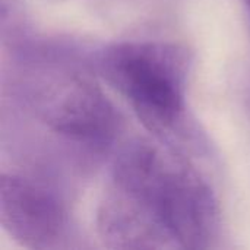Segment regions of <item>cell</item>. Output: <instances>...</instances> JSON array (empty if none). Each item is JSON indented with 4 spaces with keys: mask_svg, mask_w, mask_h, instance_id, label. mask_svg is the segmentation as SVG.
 Returning a JSON list of instances; mask_svg holds the SVG:
<instances>
[{
    "mask_svg": "<svg viewBox=\"0 0 250 250\" xmlns=\"http://www.w3.org/2000/svg\"><path fill=\"white\" fill-rule=\"evenodd\" d=\"M0 224L21 246L56 248L66 230L60 201L41 185L13 173L0 179Z\"/></svg>",
    "mask_w": 250,
    "mask_h": 250,
    "instance_id": "obj_4",
    "label": "cell"
},
{
    "mask_svg": "<svg viewBox=\"0 0 250 250\" xmlns=\"http://www.w3.org/2000/svg\"><path fill=\"white\" fill-rule=\"evenodd\" d=\"M97 230L103 243L111 249L173 248L149 215L113 186L98 207Z\"/></svg>",
    "mask_w": 250,
    "mask_h": 250,
    "instance_id": "obj_5",
    "label": "cell"
},
{
    "mask_svg": "<svg viewBox=\"0 0 250 250\" xmlns=\"http://www.w3.org/2000/svg\"><path fill=\"white\" fill-rule=\"evenodd\" d=\"M113 188L135 201L173 248H209L220 211L209 186L186 163L146 141L127 145L116 160Z\"/></svg>",
    "mask_w": 250,
    "mask_h": 250,
    "instance_id": "obj_1",
    "label": "cell"
},
{
    "mask_svg": "<svg viewBox=\"0 0 250 250\" xmlns=\"http://www.w3.org/2000/svg\"><path fill=\"white\" fill-rule=\"evenodd\" d=\"M44 122L59 135L88 146L110 144L119 130V116L91 81L64 76L47 85L40 97Z\"/></svg>",
    "mask_w": 250,
    "mask_h": 250,
    "instance_id": "obj_3",
    "label": "cell"
},
{
    "mask_svg": "<svg viewBox=\"0 0 250 250\" xmlns=\"http://www.w3.org/2000/svg\"><path fill=\"white\" fill-rule=\"evenodd\" d=\"M101 67L110 83L152 130H167L185 110L189 60L180 47L127 41L110 47Z\"/></svg>",
    "mask_w": 250,
    "mask_h": 250,
    "instance_id": "obj_2",
    "label": "cell"
}]
</instances>
